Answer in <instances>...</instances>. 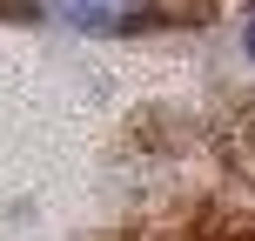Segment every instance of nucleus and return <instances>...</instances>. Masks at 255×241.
Returning <instances> with one entry per match:
<instances>
[{
	"label": "nucleus",
	"mask_w": 255,
	"mask_h": 241,
	"mask_svg": "<svg viewBox=\"0 0 255 241\" xmlns=\"http://www.w3.org/2000/svg\"><path fill=\"white\" fill-rule=\"evenodd\" d=\"M242 47H249V61H255V20H249V34H242Z\"/></svg>",
	"instance_id": "obj_2"
},
{
	"label": "nucleus",
	"mask_w": 255,
	"mask_h": 241,
	"mask_svg": "<svg viewBox=\"0 0 255 241\" xmlns=\"http://www.w3.org/2000/svg\"><path fill=\"white\" fill-rule=\"evenodd\" d=\"M54 27H74V34H128L154 13V0H34Z\"/></svg>",
	"instance_id": "obj_1"
}]
</instances>
